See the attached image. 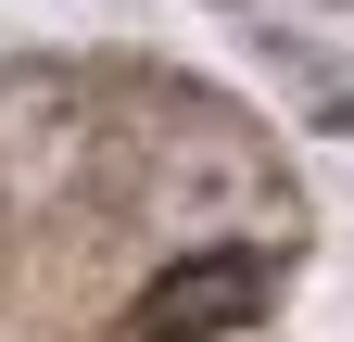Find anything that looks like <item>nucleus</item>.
Wrapping results in <instances>:
<instances>
[{
  "label": "nucleus",
  "mask_w": 354,
  "mask_h": 342,
  "mask_svg": "<svg viewBox=\"0 0 354 342\" xmlns=\"http://www.w3.org/2000/svg\"><path fill=\"white\" fill-rule=\"evenodd\" d=\"M266 291H279V253H203V267H177L140 291V342H215L241 330Z\"/></svg>",
  "instance_id": "f257e3e1"
}]
</instances>
